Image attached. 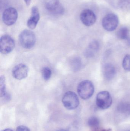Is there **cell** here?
<instances>
[{
  "label": "cell",
  "instance_id": "cell-1",
  "mask_svg": "<svg viewBox=\"0 0 130 131\" xmlns=\"http://www.w3.org/2000/svg\"><path fill=\"white\" fill-rule=\"evenodd\" d=\"M77 92L81 98L84 100L90 98L94 92L93 83L89 80H84L79 83L77 88Z\"/></svg>",
  "mask_w": 130,
  "mask_h": 131
},
{
  "label": "cell",
  "instance_id": "cell-2",
  "mask_svg": "<svg viewBox=\"0 0 130 131\" xmlns=\"http://www.w3.org/2000/svg\"><path fill=\"white\" fill-rule=\"evenodd\" d=\"M19 40L21 45L23 48L25 49H30L34 46L36 43V36L33 31L25 30L20 34Z\"/></svg>",
  "mask_w": 130,
  "mask_h": 131
},
{
  "label": "cell",
  "instance_id": "cell-3",
  "mask_svg": "<svg viewBox=\"0 0 130 131\" xmlns=\"http://www.w3.org/2000/svg\"><path fill=\"white\" fill-rule=\"evenodd\" d=\"M96 105L102 110L108 109L113 102L110 94L107 91H103L98 93L96 97Z\"/></svg>",
  "mask_w": 130,
  "mask_h": 131
},
{
  "label": "cell",
  "instance_id": "cell-4",
  "mask_svg": "<svg viewBox=\"0 0 130 131\" xmlns=\"http://www.w3.org/2000/svg\"><path fill=\"white\" fill-rule=\"evenodd\" d=\"M62 101L64 107L68 110H74L77 108L79 105L78 97L73 92H66L63 97Z\"/></svg>",
  "mask_w": 130,
  "mask_h": 131
},
{
  "label": "cell",
  "instance_id": "cell-5",
  "mask_svg": "<svg viewBox=\"0 0 130 131\" xmlns=\"http://www.w3.org/2000/svg\"><path fill=\"white\" fill-rule=\"evenodd\" d=\"M119 20L118 16L113 13L108 14L102 21V25L105 30L112 31L116 30L118 26Z\"/></svg>",
  "mask_w": 130,
  "mask_h": 131
},
{
  "label": "cell",
  "instance_id": "cell-6",
  "mask_svg": "<svg viewBox=\"0 0 130 131\" xmlns=\"http://www.w3.org/2000/svg\"><path fill=\"white\" fill-rule=\"evenodd\" d=\"M15 47L13 38L8 35L2 36L0 40V51L2 54H8L11 52Z\"/></svg>",
  "mask_w": 130,
  "mask_h": 131
},
{
  "label": "cell",
  "instance_id": "cell-7",
  "mask_svg": "<svg viewBox=\"0 0 130 131\" xmlns=\"http://www.w3.org/2000/svg\"><path fill=\"white\" fill-rule=\"evenodd\" d=\"M44 5L48 11L54 15H60L63 14L65 11L59 0H45Z\"/></svg>",
  "mask_w": 130,
  "mask_h": 131
},
{
  "label": "cell",
  "instance_id": "cell-8",
  "mask_svg": "<svg viewBox=\"0 0 130 131\" xmlns=\"http://www.w3.org/2000/svg\"><path fill=\"white\" fill-rule=\"evenodd\" d=\"M18 14L16 9L13 7L8 8L2 14V21L6 25L11 26L16 22Z\"/></svg>",
  "mask_w": 130,
  "mask_h": 131
},
{
  "label": "cell",
  "instance_id": "cell-9",
  "mask_svg": "<svg viewBox=\"0 0 130 131\" xmlns=\"http://www.w3.org/2000/svg\"><path fill=\"white\" fill-rule=\"evenodd\" d=\"M81 21L85 26H92L96 22L97 17L95 13L90 9L83 10L80 14Z\"/></svg>",
  "mask_w": 130,
  "mask_h": 131
},
{
  "label": "cell",
  "instance_id": "cell-10",
  "mask_svg": "<svg viewBox=\"0 0 130 131\" xmlns=\"http://www.w3.org/2000/svg\"><path fill=\"white\" fill-rule=\"evenodd\" d=\"M29 71L28 66L23 64H20L15 66L13 69L12 75L16 79L21 80L27 77Z\"/></svg>",
  "mask_w": 130,
  "mask_h": 131
},
{
  "label": "cell",
  "instance_id": "cell-11",
  "mask_svg": "<svg viewBox=\"0 0 130 131\" xmlns=\"http://www.w3.org/2000/svg\"><path fill=\"white\" fill-rule=\"evenodd\" d=\"M40 19V13L38 8L34 6L31 8V16L27 21V26L30 29L33 30L36 27Z\"/></svg>",
  "mask_w": 130,
  "mask_h": 131
},
{
  "label": "cell",
  "instance_id": "cell-12",
  "mask_svg": "<svg viewBox=\"0 0 130 131\" xmlns=\"http://www.w3.org/2000/svg\"><path fill=\"white\" fill-rule=\"evenodd\" d=\"M104 78L107 80L113 79L116 74V70L115 67L110 63L105 64L103 66L102 70Z\"/></svg>",
  "mask_w": 130,
  "mask_h": 131
},
{
  "label": "cell",
  "instance_id": "cell-13",
  "mask_svg": "<svg viewBox=\"0 0 130 131\" xmlns=\"http://www.w3.org/2000/svg\"><path fill=\"white\" fill-rule=\"evenodd\" d=\"M118 112L121 114L130 115V103L129 102H121L117 107Z\"/></svg>",
  "mask_w": 130,
  "mask_h": 131
},
{
  "label": "cell",
  "instance_id": "cell-14",
  "mask_svg": "<svg viewBox=\"0 0 130 131\" xmlns=\"http://www.w3.org/2000/svg\"><path fill=\"white\" fill-rule=\"evenodd\" d=\"M100 47L99 43L97 41H94L90 43L88 48L85 52V54L87 57H93L95 52L98 50Z\"/></svg>",
  "mask_w": 130,
  "mask_h": 131
},
{
  "label": "cell",
  "instance_id": "cell-15",
  "mask_svg": "<svg viewBox=\"0 0 130 131\" xmlns=\"http://www.w3.org/2000/svg\"><path fill=\"white\" fill-rule=\"evenodd\" d=\"M130 31L126 27H123L120 28L117 32V36L121 40H127L130 41Z\"/></svg>",
  "mask_w": 130,
  "mask_h": 131
},
{
  "label": "cell",
  "instance_id": "cell-16",
  "mask_svg": "<svg viewBox=\"0 0 130 131\" xmlns=\"http://www.w3.org/2000/svg\"><path fill=\"white\" fill-rule=\"evenodd\" d=\"M89 127L92 130L99 128L100 125V121L98 118L95 116H92L89 118L87 122Z\"/></svg>",
  "mask_w": 130,
  "mask_h": 131
},
{
  "label": "cell",
  "instance_id": "cell-17",
  "mask_svg": "<svg viewBox=\"0 0 130 131\" xmlns=\"http://www.w3.org/2000/svg\"><path fill=\"white\" fill-rule=\"evenodd\" d=\"M5 79L4 76L2 75L0 79V95L1 97H4L7 92L6 91L5 88Z\"/></svg>",
  "mask_w": 130,
  "mask_h": 131
},
{
  "label": "cell",
  "instance_id": "cell-18",
  "mask_svg": "<svg viewBox=\"0 0 130 131\" xmlns=\"http://www.w3.org/2000/svg\"><path fill=\"white\" fill-rule=\"evenodd\" d=\"M118 5L122 10H128L130 9V0H120Z\"/></svg>",
  "mask_w": 130,
  "mask_h": 131
},
{
  "label": "cell",
  "instance_id": "cell-19",
  "mask_svg": "<svg viewBox=\"0 0 130 131\" xmlns=\"http://www.w3.org/2000/svg\"><path fill=\"white\" fill-rule=\"evenodd\" d=\"M42 76L44 80L47 81L50 79L52 75V71L48 67H44L42 71Z\"/></svg>",
  "mask_w": 130,
  "mask_h": 131
},
{
  "label": "cell",
  "instance_id": "cell-20",
  "mask_svg": "<svg viewBox=\"0 0 130 131\" xmlns=\"http://www.w3.org/2000/svg\"><path fill=\"white\" fill-rule=\"evenodd\" d=\"M123 66L124 69L130 71V55H126L124 57L123 61Z\"/></svg>",
  "mask_w": 130,
  "mask_h": 131
},
{
  "label": "cell",
  "instance_id": "cell-21",
  "mask_svg": "<svg viewBox=\"0 0 130 131\" xmlns=\"http://www.w3.org/2000/svg\"><path fill=\"white\" fill-rule=\"evenodd\" d=\"M72 66H73V68L76 71L79 69L81 66V61L80 59L78 58L74 59L72 62Z\"/></svg>",
  "mask_w": 130,
  "mask_h": 131
},
{
  "label": "cell",
  "instance_id": "cell-22",
  "mask_svg": "<svg viewBox=\"0 0 130 131\" xmlns=\"http://www.w3.org/2000/svg\"><path fill=\"white\" fill-rule=\"evenodd\" d=\"M16 131H30V129L26 126L20 125L17 127Z\"/></svg>",
  "mask_w": 130,
  "mask_h": 131
},
{
  "label": "cell",
  "instance_id": "cell-23",
  "mask_svg": "<svg viewBox=\"0 0 130 131\" xmlns=\"http://www.w3.org/2000/svg\"><path fill=\"white\" fill-rule=\"evenodd\" d=\"M24 1H25V3H26L27 5L28 6V5H30V4L31 0H24Z\"/></svg>",
  "mask_w": 130,
  "mask_h": 131
},
{
  "label": "cell",
  "instance_id": "cell-24",
  "mask_svg": "<svg viewBox=\"0 0 130 131\" xmlns=\"http://www.w3.org/2000/svg\"><path fill=\"white\" fill-rule=\"evenodd\" d=\"M112 129L111 128H108L107 129H104V130H101L100 131H112Z\"/></svg>",
  "mask_w": 130,
  "mask_h": 131
},
{
  "label": "cell",
  "instance_id": "cell-25",
  "mask_svg": "<svg viewBox=\"0 0 130 131\" xmlns=\"http://www.w3.org/2000/svg\"><path fill=\"white\" fill-rule=\"evenodd\" d=\"M2 131H13L11 129H9V128H8V129H5V130H4Z\"/></svg>",
  "mask_w": 130,
  "mask_h": 131
},
{
  "label": "cell",
  "instance_id": "cell-26",
  "mask_svg": "<svg viewBox=\"0 0 130 131\" xmlns=\"http://www.w3.org/2000/svg\"><path fill=\"white\" fill-rule=\"evenodd\" d=\"M57 131H68L67 130H65V129H60V130H58Z\"/></svg>",
  "mask_w": 130,
  "mask_h": 131
},
{
  "label": "cell",
  "instance_id": "cell-27",
  "mask_svg": "<svg viewBox=\"0 0 130 131\" xmlns=\"http://www.w3.org/2000/svg\"><path fill=\"white\" fill-rule=\"evenodd\" d=\"M127 131H130V130Z\"/></svg>",
  "mask_w": 130,
  "mask_h": 131
}]
</instances>
